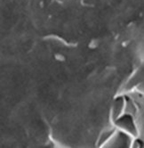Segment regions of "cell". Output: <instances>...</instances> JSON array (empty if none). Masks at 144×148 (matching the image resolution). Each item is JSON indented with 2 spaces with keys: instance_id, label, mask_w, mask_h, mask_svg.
Returning <instances> with one entry per match:
<instances>
[{
  "instance_id": "obj_1",
  "label": "cell",
  "mask_w": 144,
  "mask_h": 148,
  "mask_svg": "<svg viewBox=\"0 0 144 148\" xmlns=\"http://www.w3.org/2000/svg\"><path fill=\"white\" fill-rule=\"evenodd\" d=\"M115 126L118 130H123L133 137L139 136V129L135 121V117L129 113H123L115 121Z\"/></svg>"
},
{
  "instance_id": "obj_2",
  "label": "cell",
  "mask_w": 144,
  "mask_h": 148,
  "mask_svg": "<svg viewBox=\"0 0 144 148\" xmlns=\"http://www.w3.org/2000/svg\"><path fill=\"white\" fill-rule=\"evenodd\" d=\"M133 137L130 134L116 129L115 132L113 133L109 141L103 145L104 147H121L127 148L132 147V144L133 141Z\"/></svg>"
},
{
  "instance_id": "obj_3",
  "label": "cell",
  "mask_w": 144,
  "mask_h": 148,
  "mask_svg": "<svg viewBox=\"0 0 144 148\" xmlns=\"http://www.w3.org/2000/svg\"><path fill=\"white\" fill-rule=\"evenodd\" d=\"M126 109V97L119 96L115 98L112 103V108H111V118L112 121H115L118 117L125 113Z\"/></svg>"
},
{
  "instance_id": "obj_4",
  "label": "cell",
  "mask_w": 144,
  "mask_h": 148,
  "mask_svg": "<svg viewBox=\"0 0 144 148\" xmlns=\"http://www.w3.org/2000/svg\"><path fill=\"white\" fill-rule=\"evenodd\" d=\"M116 129H112V130H105L104 132H102L101 136H100L99 139V145H102L103 146L111 137V136L113 135V133L115 132Z\"/></svg>"
},
{
  "instance_id": "obj_5",
  "label": "cell",
  "mask_w": 144,
  "mask_h": 148,
  "mask_svg": "<svg viewBox=\"0 0 144 148\" xmlns=\"http://www.w3.org/2000/svg\"><path fill=\"white\" fill-rule=\"evenodd\" d=\"M132 147L133 148H142L144 147V140L139 136H136L133 138L132 144Z\"/></svg>"
}]
</instances>
